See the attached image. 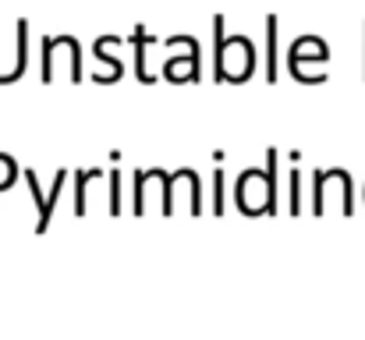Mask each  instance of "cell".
<instances>
[{"mask_svg": "<svg viewBox=\"0 0 365 340\" xmlns=\"http://www.w3.org/2000/svg\"><path fill=\"white\" fill-rule=\"evenodd\" d=\"M298 170H291V213H298Z\"/></svg>", "mask_w": 365, "mask_h": 340, "instance_id": "obj_8", "label": "cell"}, {"mask_svg": "<svg viewBox=\"0 0 365 340\" xmlns=\"http://www.w3.org/2000/svg\"><path fill=\"white\" fill-rule=\"evenodd\" d=\"M213 195H217L213 199V213H224V174L220 170L213 174Z\"/></svg>", "mask_w": 365, "mask_h": 340, "instance_id": "obj_7", "label": "cell"}, {"mask_svg": "<svg viewBox=\"0 0 365 340\" xmlns=\"http://www.w3.org/2000/svg\"><path fill=\"white\" fill-rule=\"evenodd\" d=\"M277 78V18H266V82Z\"/></svg>", "mask_w": 365, "mask_h": 340, "instance_id": "obj_2", "label": "cell"}, {"mask_svg": "<svg viewBox=\"0 0 365 340\" xmlns=\"http://www.w3.org/2000/svg\"><path fill=\"white\" fill-rule=\"evenodd\" d=\"M61 192H64V174H57V181H53V192H50V199L43 202V210H39V224H36V234H43L46 224H50V210H53V199H61Z\"/></svg>", "mask_w": 365, "mask_h": 340, "instance_id": "obj_4", "label": "cell"}, {"mask_svg": "<svg viewBox=\"0 0 365 340\" xmlns=\"http://www.w3.org/2000/svg\"><path fill=\"white\" fill-rule=\"evenodd\" d=\"M266 213H277V149L266 153Z\"/></svg>", "mask_w": 365, "mask_h": 340, "instance_id": "obj_3", "label": "cell"}, {"mask_svg": "<svg viewBox=\"0 0 365 340\" xmlns=\"http://www.w3.org/2000/svg\"><path fill=\"white\" fill-rule=\"evenodd\" d=\"M110 213H121V170H110Z\"/></svg>", "mask_w": 365, "mask_h": 340, "instance_id": "obj_6", "label": "cell"}, {"mask_svg": "<svg viewBox=\"0 0 365 340\" xmlns=\"http://www.w3.org/2000/svg\"><path fill=\"white\" fill-rule=\"evenodd\" d=\"M213 61H217V71H213V78L217 82H224V53H227V36H224V18L217 14L213 18Z\"/></svg>", "mask_w": 365, "mask_h": 340, "instance_id": "obj_1", "label": "cell"}, {"mask_svg": "<svg viewBox=\"0 0 365 340\" xmlns=\"http://www.w3.org/2000/svg\"><path fill=\"white\" fill-rule=\"evenodd\" d=\"M93 174H96V170H82V174H78V188H75V213H78V217L86 213V181H89Z\"/></svg>", "mask_w": 365, "mask_h": 340, "instance_id": "obj_5", "label": "cell"}]
</instances>
